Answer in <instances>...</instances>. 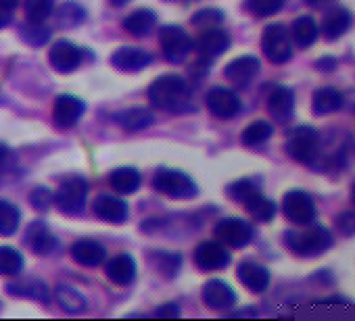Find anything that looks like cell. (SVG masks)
Instances as JSON below:
<instances>
[{
  "instance_id": "1",
  "label": "cell",
  "mask_w": 355,
  "mask_h": 321,
  "mask_svg": "<svg viewBox=\"0 0 355 321\" xmlns=\"http://www.w3.org/2000/svg\"><path fill=\"white\" fill-rule=\"evenodd\" d=\"M148 100L157 109L182 113L191 100V88L180 75H161L148 88Z\"/></svg>"
},
{
  "instance_id": "2",
  "label": "cell",
  "mask_w": 355,
  "mask_h": 321,
  "mask_svg": "<svg viewBox=\"0 0 355 321\" xmlns=\"http://www.w3.org/2000/svg\"><path fill=\"white\" fill-rule=\"evenodd\" d=\"M284 242L293 253L301 257H315L332 246V234L326 228L315 226L305 232H286Z\"/></svg>"
},
{
  "instance_id": "3",
  "label": "cell",
  "mask_w": 355,
  "mask_h": 321,
  "mask_svg": "<svg viewBox=\"0 0 355 321\" xmlns=\"http://www.w3.org/2000/svg\"><path fill=\"white\" fill-rule=\"evenodd\" d=\"M153 186L169 199H193L197 196V184L182 172L159 169L153 178Z\"/></svg>"
},
{
  "instance_id": "4",
  "label": "cell",
  "mask_w": 355,
  "mask_h": 321,
  "mask_svg": "<svg viewBox=\"0 0 355 321\" xmlns=\"http://www.w3.org/2000/svg\"><path fill=\"white\" fill-rule=\"evenodd\" d=\"M261 46H263V55L274 65H282V63L291 61V57H293L291 36H288V30L282 24H270L263 30Z\"/></svg>"
},
{
  "instance_id": "5",
  "label": "cell",
  "mask_w": 355,
  "mask_h": 321,
  "mask_svg": "<svg viewBox=\"0 0 355 321\" xmlns=\"http://www.w3.org/2000/svg\"><path fill=\"white\" fill-rule=\"evenodd\" d=\"M318 150H320V134H318V129H313L309 125L297 127L286 142V152L297 160V163H303V165L311 163V160L318 156Z\"/></svg>"
},
{
  "instance_id": "6",
  "label": "cell",
  "mask_w": 355,
  "mask_h": 321,
  "mask_svg": "<svg viewBox=\"0 0 355 321\" xmlns=\"http://www.w3.org/2000/svg\"><path fill=\"white\" fill-rule=\"evenodd\" d=\"M86 194H88V182L80 176H73V178H67L59 186V190L55 194V203L63 213L78 215L84 209Z\"/></svg>"
},
{
  "instance_id": "7",
  "label": "cell",
  "mask_w": 355,
  "mask_h": 321,
  "mask_svg": "<svg viewBox=\"0 0 355 321\" xmlns=\"http://www.w3.org/2000/svg\"><path fill=\"white\" fill-rule=\"evenodd\" d=\"M159 42H161V48H163L167 61H171V63L187 61V57H189V53L193 48L191 36L180 26H165V28H161Z\"/></svg>"
},
{
  "instance_id": "8",
  "label": "cell",
  "mask_w": 355,
  "mask_h": 321,
  "mask_svg": "<svg viewBox=\"0 0 355 321\" xmlns=\"http://www.w3.org/2000/svg\"><path fill=\"white\" fill-rule=\"evenodd\" d=\"M282 211L288 221L297 226H307L315 219V203L303 190H291L282 199Z\"/></svg>"
},
{
  "instance_id": "9",
  "label": "cell",
  "mask_w": 355,
  "mask_h": 321,
  "mask_svg": "<svg viewBox=\"0 0 355 321\" xmlns=\"http://www.w3.org/2000/svg\"><path fill=\"white\" fill-rule=\"evenodd\" d=\"M214 234L222 244H228L232 248H243L253 240V228L239 217H228L218 221Z\"/></svg>"
},
{
  "instance_id": "10",
  "label": "cell",
  "mask_w": 355,
  "mask_h": 321,
  "mask_svg": "<svg viewBox=\"0 0 355 321\" xmlns=\"http://www.w3.org/2000/svg\"><path fill=\"white\" fill-rule=\"evenodd\" d=\"M84 111H86V104L78 96L61 94V96H57V100L53 104V121H55L57 127L67 129V127H73L80 121Z\"/></svg>"
},
{
  "instance_id": "11",
  "label": "cell",
  "mask_w": 355,
  "mask_h": 321,
  "mask_svg": "<svg viewBox=\"0 0 355 321\" xmlns=\"http://www.w3.org/2000/svg\"><path fill=\"white\" fill-rule=\"evenodd\" d=\"M228 263L230 255L222 246V242H201L195 248V265L203 271H218L224 269Z\"/></svg>"
},
{
  "instance_id": "12",
  "label": "cell",
  "mask_w": 355,
  "mask_h": 321,
  "mask_svg": "<svg viewBox=\"0 0 355 321\" xmlns=\"http://www.w3.org/2000/svg\"><path fill=\"white\" fill-rule=\"evenodd\" d=\"M209 111L220 119H232L241 111V98L228 88H211L207 94Z\"/></svg>"
},
{
  "instance_id": "13",
  "label": "cell",
  "mask_w": 355,
  "mask_h": 321,
  "mask_svg": "<svg viewBox=\"0 0 355 321\" xmlns=\"http://www.w3.org/2000/svg\"><path fill=\"white\" fill-rule=\"evenodd\" d=\"M49 61L51 65L59 71V73H69L73 69L80 67L82 63V51L67 42V40H61V42H55L51 53H49Z\"/></svg>"
},
{
  "instance_id": "14",
  "label": "cell",
  "mask_w": 355,
  "mask_h": 321,
  "mask_svg": "<svg viewBox=\"0 0 355 321\" xmlns=\"http://www.w3.org/2000/svg\"><path fill=\"white\" fill-rule=\"evenodd\" d=\"M228 46H230V36L220 28H207L205 32H201V36L195 42L197 53L201 55V59H207V61L222 55Z\"/></svg>"
},
{
  "instance_id": "15",
  "label": "cell",
  "mask_w": 355,
  "mask_h": 321,
  "mask_svg": "<svg viewBox=\"0 0 355 321\" xmlns=\"http://www.w3.org/2000/svg\"><path fill=\"white\" fill-rule=\"evenodd\" d=\"M150 63L153 55L136 46H121L111 55V65L119 71H140Z\"/></svg>"
},
{
  "instance_id": "16",
  "label": "cell",
  "mask_w": 355,
  "mask_h": 321,
  "mask_svg": "<svg viewBox=\"0 0 355 321\" xmlns=\"http://www.w3.org/2000/svg\"><path fill=\"white\" fill-rule=\"evenodd\" d=\"M224 71H226V77L230 84H234L236 88H245L257 75L259 61L251 55H245V57H239L232 63H228Z\"/></svg>"
},
{
  "instance_id": "17",
  "label": "cell",
  "mask_w": 355,
  "mask_h": 321,
  "mask_svg": "<svg viewBox=\"0 0 355 321\" xmlns=\"http://www.w3.org/2000/svg\"><path fill=\"white\" fill-rule=\"evenodd\" d=\"M203 300L211 309H230L236 304V292L222 279H211L203 286Z\"/></svg>"
},
{
  "instance_id": "18",
  "label": "cell",
  "mask_w": 355,
  "mask_h": 321,
  "mask_svg": "<svg viewBox=\"0 0 355 321\" xmlns=\"http://www.w3.org/2000/svg\"><path fill=\"white\" fill-rule=\"evenodd\" d=\"M71 257L78 265L82 267H98L105 257H107V250L101 242L96 240H78L73 246H71Z\"/></svg>"
},
{
  "instance_id": "19",
  "label": "cell",
  "mask_w": 355,
  "mask_h": 321,
  "mask_svg": "<svg viewBox=\"0 0 355 321\" xmlns=\"http://www.w3.org/2000/svg\"><path fill=\"white\" fill-rule=\"evenodd\" d=\"M241 284H245L251 292H263L268 286H270V271L259 265V263H253V261H243L239 265V271H236Z\"/></svg>"
},
{
  "instance_id": "20",
  "label": "cell",
  "mask_w": 355,
  "mask_h": 321,
  "mask_svg": "<svg viewBox=\"0 0 355 321\" xmlns=\"http://www.w3.org/2000/svg\"><path fill=\"white\" fill-rule=\"evenodd\" d=\"M94 215L109 223H123L128 217V205L115 196L103 194L94 201Z\"/></svg>"
},
{
  "instance_id": "21",
  "label": "cell",
  "mask_w": 355,
  "mask_h": 321,
  "mask_svg": "<svg viewBox=\"0 0 355 321\" xmlns=\"http://www.w3.org/2000/svg\"><path fill=\"white\" fill-rule=\"evenodd\" d=\"M295 109V92L291 88H274L272 94L268 96V111L274 119L278 121H286L293 115Z\"/></svg>"
},
{
  "instance_id": "22",
  "label": "cell",
  "mask_w": 355,
  "mask_h": 321,
  "mask_svg": "<svg viewBox=\"0 0 355 321\" xmlns=\"http://www.w3.org/2000/svg\"><path fill=\"white\" fill-rule=\"evenodd\" d=\"M107 275L117 286H128L136 277V261L130 255H117L107 263Z\"/></svg>"
},
{
  "instance_id": "23",
  "label": "cell",
  "mask_w": 355,
  "mask_h": 321,
  "mask_svg": "<svg viewBox=\"0 0 355 321\" xmlns=\"http://www.w3.org/2000/svg\"><path fill=\"white\" fill-rule=\"evenodd\" d=\"M351 28V13L343 7H336L332 9L326 17H324V24H322V32L328 40H336L340 38L347 30Z\"/></svg>"
},
{
  "instance_id": "24",
  "label": "cell",
  "mask_w": 355,
  "mask_h": 321,
  "mask_svg": "<svg viewBox=\"0 0 355 321\" xmlns=\"http://www.w3.org/2000/svg\"><path fill=\"white\" fill-rule=\"evenodd\" d=\"M140 172L134 167H119L109 176V184L113 190H117L119 194H132L140 188Z\"/></svg>"
},
{
  "instance_id": "25",
  "label": "cell",
  "mask_w": 355,
  "mask_h": 321,
  "mask_svg": "<svg viewBox=\"0 0 355 321\" xmlns=\"http://www.w3.org/2000/svg\"><path fill=\"white\" fill-rule=\"evenodd\" d=\"M28 244L34 253L38 255H49L55 246H57V240L55 236L51 234V230L42 223V221H36L30 226L28 230Z\"/></svg>"
},
{
  "instance_id": "26",
  "label": "cell",
  "mask_w": 355,
  "mask_h": 321,
  "mask_svg": "<svg viewBox=\"0 0 355 321\" xmlns=\"http://www.w3.org/2000/svg\"><path fill=\"white\" fill-rule=\"evenodd\" d=\"M153 121H155L153 113L144 107H134V109H128L117 115V123L125 131H140V129L153 125Z\"/></svg>"
},
{
  "instance_id": "27",
  "label": "cell",
  "mask_w": 355,
  "mask_h": 321,
  "mask_svg": "<svg viewBox=\"0 0 355 321\" xmlns=\"http://www.w3.org/2000/svg\"><path fill=\"white\" fill-rule=\"evenodd\" d=\"M157 24V15L148 9H138L123 19V30L132 36H146Z\"/></svg>"
},
{
  "instance_id": "28",
  "label": "cell",
  "mask_w": 355,
  "mask_h": 321,
  "mask_svg": "<svg viewBox=\"0 0 355 321\" xmlns=\"http://www.w3.org/2000/svg\"><path fill=\"white\" fill-rule=\"evenodd\" d=\"M343 107V94L336 88H320L313 94V111L318 115L336 113Z\"/></svg>"
},
{
  "instance_id": "29",
  "label": "cell",
  "mask_w": 355,
  "mask_h": 321,
  "mask_svg": "<svg viewBox=\"0 0 355 321\" xmlns=\"http://www.w3.org/2000/svg\"><path fill=\"white\" fill-rule=\"evenodd\" d=\"M318 38V24L313 17L309 15H301L299 19H295L293 24V40L297 42V46L307 48L315 42Z\"/></svg>"
},
{
  "instance_id": "30",
  "label": "cell",
  "mask_w": 355,
  "mask_h": 321,
  "mask_svg": "<svg viewBox=\"0 0 355 321\" xmlns=\"http://www.w3.org/2000/svg\"><path fill=\"white\" fill-rule=\"evenodd\" d=\"M245 207H247L249 215L257 221H270L276 215V205L270 199H266L259 190L245 201Z\"/></svg>"
},
{
  "instance_id": "31",
  "label": "cell",
  "mask_w": 355,
  "mask_h": 321,
  "mask_svg": "<svg viewBox=\"0 0 355 321\" xmlns=\"http://www.w3.org/2000/svg\"><path fill=\"white\" fill-rule=\"evenodd\" d=\"M272 134H274V127H272V123H268V121H253L251 125H247L245 127V131H243V144L245 146H261L263 142H268L270 138H272Z\"/></svg>"
},
{
  "instance_id": "32",
  "label": "cell",
  "mask_w": 355,
  "mask_h": 321,
  "mask_svg": "<svg viewBox=\"0 0 355 321\" xmlns=\"http://www.w3.org/2000/svg\"><path fill=\"white\" fill-rule=\"evenodd\" d=\"M19 219H21V213L13 203L0 201V234L13 236L19 228Z\"/></svg>"
},
{
  "instance_id": "33",
  "label": "cell",
  "mask_w": 355,
  "mask_h": 321,
  "mask_svg": "<svg viewBox=\"0 0 355 321\" xmlns=\"http://www.w3.org/2000/svg\"><path fill=\"white\" fill-rule=\"evenodd\" d=\"M24 269V257L13 246H0V275H17Z\"/></svg>"
},
{
  "instance_id": "34",
  "label": "cell",
  "mask_w": 355,
  "mask_h": 321,
  "mask_svg": "<svg viewBox=\"0 0 355 321\" xmlns=\"http://www.w3.org/2000/svg\"><path fill=\"white\" fill-rule=\"evenodd\" d=\"M7 292L13 296H30V298H38V300H49V288L42 282H21V284H9Z\"/></svg>"
},
{
  "instance_id": "35",
  "label": "cell",
  "mask_w": 355,
  "mask_h": 321,
  "mask_svg": "<svg viewBox=\"0 0 355 321\" xmlns=\"http://www.w3.org/2000/svg\"><path fill=\"white\" fill-rule=\"evenodd\" d=\"M150 261L155 263L159 273L165 277H175V273L180 271V265H182V257L175 253H155Z\"/></svg>"
},
{
  "instance_id": "36",
  "label": "cell",
  "mask_w": 355,
  "mask_h": 321,
  "mask_svg": "<svg viewBox=\"0 0 355 321\" xmlns=\"http://www.w3.org/2000/svg\"><path fill=\"white\" fill-rule=\"evenodd\" d=\"M55 298H57V302H59L65 311L76 313V311L86 309V298H84L78 290H73V288L59 286V288L55 290Z\"/></svg>"
},
{
  "instance_id": "37",
  "label": "cell",
  "mask_w": 355,
  "mask_h": 321,
  "mask_svg": "<svg viewBox=\"0 0 355 321\" xmlns=\"http://www.w3.org/2000/svg\"><path fill=\"white\" fill-rule=\"evenodd\" d=\"M86 19V11L78 3H65L57 11V21L61 28H76Z\"/></svg>"
},
{
  "instance_id": "38",
  "label": "cell",
  "mask_w": 355,
  "mask_h": 321,
  "mask_svg": "<svg viewBox=\"0 0 355 321\" xmlns=\"http://www.w3.org/2000/svg\"><path fill=\"white\" fill-rule=\"evenodd\" d=\"M19 34H21L24 42L30 44V46H44L49 42V38H51V30L49 28H44L42 24H32V21L21 26Z\"/></svg>"
},
{
  "instance_id": "39",
  "label": "cell",
  "mask_w": 355,
  "mask_h": 321,
  "mask_svg": "<svg viewBox=\"0 0 355 321\" xmlns=\"http://www.w3.org/2000/svg\"><path fill=\"white\" fill-rule=\"evenodd\" d=\"M53 13V0H28L26 3V17L32 24H42Z\"/></svg>"
},
{
  "instance_id": "40",
  "label": "cell",
  "mask_w": 355,
  "mask_h": 321,
  "mask_svg": "<svg viewBox=\"0 0 355 321\" xmlns=\"http://www.w3.org/2000/svg\"><path fill=\"white\" fill-rule=\"evenodd\" d=\"M286 0H247V9L255 15V17H270L276 15Z\"/></svg>"
},
{
  "instance_id": "41",
  "label": "cell",
  "mask_w": 355,
  "mask_h": 321,
  "mask_svg": "<svg viewBox=\"0 0 355 321\" xmlns=\"http://www.w3.org/2000/svg\"><path fill=\"white\" fill-rule=\"evenodd\" d=\"M226 192H228V196H230L232 201L245 203L251 194H255V192H257V186H255V182H253V180H239V182L230 184Z\"/></svg>"
},
{
  "instance_id": "42",
  "label": "cell",
  "mask_w": 355,
  "mask_h": 321,
  "mask_svg": "<svg viewBox=\"0 0 355 321\" xmlns=\"http://www.w3.org/2000/svg\"><path fill=\"white\" fill-rule=\"evenodd\" d=\"M224 19V13L222 11H218V9H203V11H199V13H195V17H193V24L195 26H203V28H211V26H216V24H220Z\"/></svg>"
},
{
  "instance_id": "43",
  "label": "cell",
  "mask_w": 355,
  "mask_h": 321,
  "mask_svg": "<svg viewBox=\"0 0 355 321\" xmlns=\"http://www.w3.org/2000/svg\"><path fill=\"white\" fill-rule=\"evenodd\" d=\"M53 201H55V196H53V192H51L49 188H36V190L30 194V203H32V207L38 209V211H46V209L53 205Z\"/></svg>"
},
{
  "instance_id": "44",
  "label": "cell",
  "mask_w": 355,
  "mask_h": 321,
  "mask_svg": "<svg viewBox=\"0 0 355 321\" xmlns=\"http://www.w3.org/2000/svg\"><path fill=\"white\" fill-rule=\"evenodd\" d=\"M336 226H338V230L343 232V234H347V236H351V234H355V213H340L338 215V219H336Z\"/></svg>"
},
{
  "instance_id": "45",
  "label": "cell",
  "mask_w": 355,
  "mask_h": 321,
  "mask_svg": "<svg viewBox=\"0 0 355 321\" xmlns=\"http://www.w3.org/2000/svg\"><path fill=\"white\" fill-rule=\"evenodd\" d=\"M155 315L157 317H178V315H180V311H178L175 304H163V306H159L155 311Z\"/></svg>"
},
{
  "instance_id": "46",
  "label": "cell",
  "mask_w": 355,
  "mask_h": 321,
  "mask_svg": "<svg viewBox=\"0 0 355 321\" xmlns=\"http://www.w3.org/2000/svg\"><path fill=\"white\" fill-rule=\"evenodd\" d=\"M9 24H11V9L0 7V30L7 28Z\"/></svg>"
},
{
  "instance_id": "47",
  "label": "cell",
  "mask_w": 355,
  "mask_h": 321,
  "mask_svg": "<svg viewBox=\"0 0 355 321\" xmlns=\"http://www.w3.org/2000/svg\"><path fill=\"white\" fill-rule=\"evenodd\" d=\"M328 3H332V0H307V5H313V7H318V9L326 7Z\"/></svg>"
},
{
  "instance_id": "48",
  "label": "cell",
  "mask_w": 355,
  "mask_h": 321,
  "mask_svg": "<svg viewBox=\"0 0 355 321\" xmlns=\"http://www.w3.org/2000/svg\"><path fill=\"white\" fill-rule=\"evenodd\" d=\"M17 3H19V0H0V7H5V9H13Z\"/></svg>"
},
{
  "instance_id": "49",
  "label": "cell",
  "mask_w": 355,
  "mask_h": 321,
  "mask_svg": "<svg viewBox=\"0 0 355 321\" xmlns=\"http://www.w3.org/2000/svg\"><path fill=\"white\" fill-rule=\"evenodd\" d=\"M7 156H9V148H7L3 142H0V163H3V160H5Z\"/></svg>"
},
{
  "instance_id": "50",
  "label": "cell",
  "mask_w": 355,
  "mask_h": 321,
  "mask_svg": "<svg viewBox=\"0 0 355 321\" xmlns=\"http://www.w3.org/2000/svg\"><path fill=\"white\" fill-rule=\"evenodd\" d=\"M128 3H130V0H111V5H115V7H123Z\"/></svg>"
},
{
  "instance_id": "51",
  "label": "cell",
  "mask_w": 355,
  "mask_h": 321,
  "mask_svg": "<svg viewBox=\"0 0 355 321\" xmlns=\"http://www.w3.org/2000/svg\"><path fill=\"white\" fill-rule=\"evenodd\" d=\"M351 201H353V205H355V184H353V190H351Z\"/></svg>"
}]
</instances>
